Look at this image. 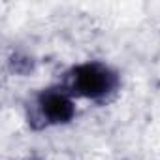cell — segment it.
I'll return each mask as SVG.
<instances>
[{
    "instance_id": "1",
    "label": "cell",
    "mask_w": 160,
    "mask_h": 160,
    "mask_svg": "<svg viewBox=\"0 0 160 160\" xmlns=\"http://www.w3.org/2000/svg\"><path fill=\"white\" fill-rule=\"evenodd\" d=\"M119 85L117 73L102 62H85L77 64L68 73V87L75 96L91 100H100L111 94Z\"/></svg>"
},
{
    "instance_id": "2",
    "label": "cell",
    "mask_w": 160,
    "mask_h": 160,
    "mask_svg": "<svg viewBox=\"0 0 160 160\" xmlns=\"http://www.w3.org/2000/svg\"><path fill=\"white\" fill-rule=\"evenodd\" d=\"M38 111L47 124H64L73 119L75 106L64 89H45L38 94Z\"/></svg>"
}]
</instances>
